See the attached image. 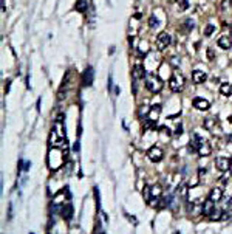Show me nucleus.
Segmentation results:
<instances>
[{
  "mask_svg": "<svg viewBox=\"0 0 232 234\" xmlns=\"http://www.w3.org/2000/svg\"><path fill=\"white\" fill-rule=\"evenodd\" d=\"M64 161H65V158H64V152L62 150H59L57 147L50 150V153H48V166L51 169H59L64 164Z\"/></svg>",
  "mask_w": 232,
  "mask_h": 234,
  "instance_id": "nucleus-1",
  "label": "nucleus"
},
{
  "mask_svg": "<svg viewBox=\"0 0 232 234\" xmlns=\"http://www.w3.org/2000/svg\"><path fill=\"white\" fill-rule=\"evenodd\" d=\"M162 79L159 76H155V74H147L145 76V87L149 92L152 93H159L162 90Z\"/></svg>",
  "mask_w": 232,
  "mask_h": 234,
  "instance_id": "nucleus-2",
  "label": "nucleus"
},
{
  "mask_svg": "<svg viewBox=\"0 0 232 234\" xmlns=\"http://www.w3.org/2000/svg\"><path fill=\"white\" fill-rule=\"evenodd\" d=\"M169 85H170V90L175 93H178L183 90L184 87V76L180 74V73H175L170 76V79H169Z\"/></svg>",
  "mask_w": 232,
  "mask_h": 234,
  "instance_id": "nucleus-3",
  "label": "nucleus"
},
{
  "mask_svg": "<svg viewBox=\"0 0 232 234\" xmlns=\"http://www.w3.org/2000/svg\"><path fill=\"white\" fill-rule=\"evenodd\" d=\"M170 42H172V37H170L169 33H166V31L159 33L158 37H156V42H155L156 44V50L158 51H164L170 45Z\"/></svg>",
  "mask_w": 232,
  "mask_h": 234,
  "instance_id": "nucleus-4",
  "label": "nucleus"
},
{
  "mask_svg": "<svg viewBox=\"0 0 232 234\" xmlns=\"http://www.w3.org/2000/svg\"><path fill=\"white\" fill-rule=\"evenodd\" d=\"M147 157L150 161H153V163H159L162 160V157H164V152H162L161 147L158 146H152L149 150H147Z\"/></svg>",
  "mask_w": 232,
  "mask_h": 234,
  "instance_id": "nucleus-5",
  "label": "nucleus"
},
{
  "mask_svg": "<svg viewBox=\"0 0 232 234\" xmlns=\"http://www.w3.org/2000/svg\"><path fill=\"white\" fill-rule=\"evenodd\" d=\"M215 166H217V169L220 172H227L229 169H230V158H227V157H218L215 160Z\"/></svg>",
  "mask_w": 232,
  "mask_h": 234,
  "instance_id": "nucleus-6",
  "label": "nucleus"
},
{
  "mask_svg": "<svg viewBox=\"0 0 232 234\" xmlns=\"http://www.w3.org/2000/svg\"><path fill=\"white\" fill-rule=\"evenodd\" d=\"M162 196V188L161 185H153L152 188H150V205H155Z\"/></svg>",
  "mask_w": 232,
  "mask_h": 234,
  "instance_id": "nucleus-7",
  "label": "nucleus"
},
{
  "mask_svg": "<svg viewBox=\"0 0 232 234\" xmlns=\"http://www.w3.org/2000/svg\"><path fill=\"white\" fill-rule=\"evenodd\" d=\"M132 76H133V79H142V77L147 76V71H145V65H141V64H136V65L133 67L132 70Z\"/></svg>",
  "mask_w": 232,
  "mask_h": 234,
  "instance_id": "nucleus-8",
  "label": "nucleus"
},
{
  "mask_svg": "<svg viewBox=\"0 0 232 234\" xmlns=\"http://www.w3.org/2000/svg\"><path fill=\"white\" fill-rule=\"evenodd\" d=\"M198 155L200 157H209V155L212 153V147H211V144L206 141V140H203L201 143H200V146H198Z\"/></svg>",
  "mask_w": 232,
  "mask_h": 234,
  "instance_id": "nucleus-9",
  "label": "nucleus"
},
{
  "mask_svg": "<svg viewBox=\"0 0 232 234\" xmlns=\"http://www.w3.org/2000/svg\"><path fill=\"white\" fill-rule=\"evenodd\" d=\"M215 202H212L211 199H207L206 202H204L203 205H201V213H203V216H206V217H209L212 213H214V209H215Z\"/></svg>",
  "mask_w": 232,
  "mask_h": 234,
  "instance_id": "nucleus-10",
  "label": "nucleus"
},
{
  "mask_svg": "<svg viewBox=\"0 0 232 234\" xmlns=\"http://www.w3.org/2000/svg\"><path fill=\"white\" fill-rule=\"evenodd\" d=\"M194 107L197 110H209L211 102L207 99H204V98H195L194 99Z\"/></svg>",
  "mask_w": 232,
  "mask_h": 234,
  "instance_id": "nucleus-11",
  "label": "nucleus"
},
{
  "mask_svg": "<svg viewBox=\"0 0 232 234\" xmlns=\"http://www.w3.org/2000/svg\"><path fill=\"white\" fill-rule=\"evenodd\" d=\"M93 79H94V71L91 67H87V70L84 71L82 74V81H84V85L85 87H90L93 84Z\"/></svg>",
  "mask_w": 232,
  "mask_h": 234,
  "instance_id": "nucleus-12",
  "label": "nucleus"
},
{
  "mask_svg": "<svg viewBox=\"0 0 232 234\" xmlns=\"http://www.w3.org/2000/svg\"><path fill=\"white\" fill-rule=\"evenodd\" d=\"M206 79H207V74L203 70H194L192 71V81L195 84H203V82H206Z\"/></svg>",
  "mask_w": 232,
  "mask_h": 234,
  "instance_id": "nucleus-13",
  "label": "nucleus"
},
{
  "mask_svg": "<svg viewBox=\"0 0 232 234\" xmlns=\"http://www.w3.org/2000/svg\"><path fill=\"white\" fill-rule=\"evenodd\" d=\"M159 113H161V106H158V104H156V106H152V107H150L149 115H147V120H150L152 123H155V124H156Z\"/></svg>",
  "mask_w": 232,
  "mask_h": 234,
  "instance_id": "nucleus-14",
  "label": "nucleus"
},
{
  "mask_svg": "<svg viewBox=\"0 0 232 234\" xmlns=\"http://www.w3.org/2000/svg\"><path fill=\"white\" fill-rule=\"evenodd\" d=\"M209 199L212 202H220L223 199V188H214L211 192H209Z\"/></svg>",
  "mask_w": 232,
  "mask_h": 234,
  "instance_id": "nucleus-15",
  "label": "nucleus"
},
{
  "mask_svg": "<svg viewBox=\"0 0 232 234\" xmlns=\"http://www.w3.org/2000/svg\"><path fill=\"white\" fill-rule=\"evenodd\" d=\"M203 140H204V138H201L198 133H192V137H190V150H192V152H197L200 143H201Z\"/></svg>",
  "mask_w": 232,
  "mask_h": 234,
  "instance_id": "nucleus-16",
  "label": "nucleus"
},
{
  "mask_svg": "<svg viewBox=\"0 0 232 234\" xmlns=\"http://www.w3.org/2000/svg\"><path fill=\"white\" fill-rule=\"evenodd\" d=\"M218 45H220V48H223V50H229L232 47V39L227 34H224V36H221L220 39H218Z\"/></svg>",
  "mask_w": 232,
  "mask_h": 234,
  "instance_id": "nucleus-17",
  "label": "nucleus"
},
{
  "mask_svg": "<svg viewBox=\"0 0 232 234\" xmlns=\"http://www.w3.org/2000/svg\"><path fill=\"white\" fill-rule=\"evenodd\" d=\"M170 76V67L167 64H161L159 65V77L161 79H166V77Z\"/></svg>",
  "mask_w": 232,
  "mask_h": 234,
  "instance_id": "nucleus-18",
  "label": "nucleus"
},
{
  "mask_svg": "<svg viewBox=\"0 0 232 234\" xmlns=\"http://www.w3.org/2000/svg\"><path fill=\"white\" fill-rule=\"evenodd\" d=\"M62 216H64V219H71V216H73V206L68 203V205H64L62 206Z\"/></svg>",
  "mask_w": 232,
  "mask_h": 234,
  "instance_id": "nucleus-19",
  "label": "nucleus"
},
{
  "mask_svg": "<svg viewBox=\"0 0 232 234\" xmlns=\"http://www.w3.org/2000/svg\"><path fill=\"white\" fill-rule=\"evenodd\" d=\"M149 50H150L149 44H147L145 41H141V42H139V45H138V53H139L141 56H147Z\"/></svg>",
  "mask_w": 232,
  "mask_h": 234,
  "instance_id": "nucleus-20",
  "label": "nucleus"
},
{
  "mask_svg": "<svg viewBox=\"0 0 232 234\" xmlns=\"http://www.w3.org/2000/svg\"><path fill=\"white\" fill-rule=\"evenodd\" d=\"M230 90H232L230 82H223V84L220 85V93L224 95V96H229V95H230Z\"/></svg>",
  "mask_w": 232,
  "mask_h": 234,
  "instance_id": "nucleus-21",
  "label": "nucleus"
},
{
  "mask_svg": "<svg viewBox=\"0 0 232 234\" xmlns=\"http://www.w3.org/2000/svg\"><path fill=\"white\" fill-rule=\"evenodd\" d=\"M203 126H204V129H206V130H214V127H215V120H214V118H206V120H204V123H203Z\"/></svg>",
  "mask_w": 232,
  "mask_h": 234,
  "instance_id": "nucleus-22",
  "label": "nucleus"
},
{
  "mask_svg": "<svg viewBox=\"0 0 232 234\" xmlns=\"http://www.w3.org/2000/svg\"><path fill=\"white\" fill-rule=\"evenodd\" d=\"M149 27L152 28V30H156V28L159 27V20H158V17L150 16V19H149Z\"/></svg>",
  "mask_w": 232,
  "mask_h": 234,
  "instance_id": "nucleus-23",
  "label": "nucleus"
},
{
  "mask_svg": "<svg viewBox=\"0 0 232 234\" xmlns=\"http://www.w3.org/2000/svg\"><path fill=\"white\" fill-rule=\"evenodd\" d=\"M176 6H178V11H186L189 8V2L187 0H176Z\"/></svg>",
  "mask_w": 232,
  "mask_h": 234,
  "instance_id": "nucleus-24",
  "label": "nucleus"
},
{
  "mask_svg": "<svg viewBox=\"0 0 232 234\" xmlns=\"http://www.w3.org/2000/svg\"><path fill=\"white\" fill-rule=\"evenodd\" d=\"M214 31H215V27H214L212 23H209V25L204 27V36H206V37H211L214 34Z\"/></svg>",
  "mask_w": 232,
  "mask_h": 234,
  "instance_id": "nucleus-25",
  "label": "nucleus"
},
{
  "mask_svg": "<svg viewBox=\"0 0 232 234\" xmlns=\"http://www.w3.org/2000/svg\"><path fill=\"white\" fill-rule=\"evenodd\" d=\"M76 8H77V11H80V12H85L88 6H87V2H85V0H77Z\"/></svg>",
  "mask_w": 232,
  "mask_h": 234,
  "instance_id": "nucleus-26",
  "label": "nucleus"
},
{
  "mask_svg": "<svg viewBox=\"0 0 232 234\" xmlns=\"http://www.w3.org/2000/svg\"><path fill=\"white\" fill-rule=\"evenodd\" d=\"M184 25H186V30H187V31L194 28V22H192V19H186Z\"/></svg>",
  "mask_w": 232,
  "mask_h": 234,
  "instance_id": "nucleus-27",
  "label": "nucleus"
},
{
  "mask_svg": "<svg viewBox=\"0 0 232 234\" xmlns=\"http://www.w3.org/2000/svg\"><path fill=\"white\" fill-rule=\"evenodd\" d=\"M149 112H150V109H149L147 106H142V107L139 109V116H144V115H149Z\"/></svg>",
  "mask_w": 232,
  "mask_h": 234,
  "instance_id": "nucleus-28",
  "label": "nucleus"
},
{
  "mask_svg": "<svg viewBox=\"0 0 232 234\" xmlns=\"http://www.w3.org/2000/svg\"><path fill=\"white\" fill-rule=\"evenodd\" d=\"M94 197H96V206L101 208V200H99V189L94 188Z\"/></svg>",
  "mask_w": 232,
  "mask_h": 234,
  "instance_id": "nucleus-29",
  "label": "nucleus"
},
{
  "mask_svg": "<svg viewBox=\"0 0 232 234\" xmlns=\"http://www.w3.org/2000/svg\"><path fill=\"white\" fill-rule=\"evenodd\" d=\"M230 5H232V0H223L221 9H227V8H230Z\"/></svg>",
  "mask_w": 232,
  "mask_h": 234,
  "instance_id": "nucleus-30",
  "label": "nucleus"
},
{
  "mask_svg": "<svg viewBox=\"0 0 232 234\" xmlns=\"http://www.w3.org/2000/svg\"><path fill=\"white\" fill-rule=\"evenodd\" d=\"M144 199L147 203L150 202V188H144Z\"/></svg>",
  "mask_w": 232,
  "mask_h": 234,
  "instance_id": "nucleus-31",
  "label": "nucleus"
},
{
  "mask_svg": "<svg viewBox=\"0 0 232 234\" xmlns=\"http://www.w3.org/2000/svg\"><path fill=\"white\" fill-rule=\"evenodd\" d=\"M214 58H215L214 50H212V48H207V59H209V61H214Z\"/></svg>",
  "mask_w": 232,
  "mask_h": 234,
  "instance_id": "nucleus-32",
  "label": "nucleus"
},
{
  "mask_svg": "<svg viewBox=\"0 0 232 234\" xmlns=\"http://www.w3.org/2000/svg\"><path fill=\"white\" fill-rule=\"evenodd\" d=\"M181 133H183V126L180 124V126H176V129H175L173 135H181Z\"/></svg>",
  "mask_w": 232,
  "mask_h": 234,
  "instance_id": "nucleus-33",
  "label": "nucleus"
},
{
  "mask_svg": "<svg viewBox=\"0 0 232 234\" xmlns=\"http://www.w3.org/2000/svg\"><path fill=\"white\" fill-rule=\"evenodd\" d=\"M30 167H31V163H30V161H26L25 166H23V171H30Z\"/></svg>",
  "mask_w": 232,
  "mask_h": 234,
  "instance_id": "nucleus-34",
  "label": "nucleus"
},
{
  "mask_svg": "<svg viewBox=\"0 0 232 234\" xmlns=\"http://www.w3.org/2000/svg\"><path fill=\"white\" fill-rule=\"evenodd\" d=\"M126 216L129 217V220H132V222H133L135 225H136V223H138V222H136V220H135V217H133V216H129V214H126Z\"/></svg>",
  "mask_w": 232,
  "mask_h": 234,
  "instance_id": "nucleus-35",
  "label": "nucleus"
},
{
  "mask_svg": "<svg viewBox=\"0 0 232 234\" xmlns=\"http://www.w3.org/2000/svg\"><path fill=\"white\" fill-rule=\"evenodd\" d=\"M198 174H200V177H203V174H206V169H203V167H200V171H198Z\"/></svg>",
  "mask_w": 232,
  "mask_h": 234,
  "instance_id": "nucleus-36",
  "label": "nucleus"
},
{
  "mask_svg": "<svg viewBox=\"0 0 232 234\" xmlns=\"http://www.w3.org/2000/svg\"><path fill=\"white\" fill-rule=\"evenodd\" d=\"M12 217V205H9V213H8V219Z\"/></svg>",
  "mask_w": 232,
  "mask_h": 234,
  "instance_id": "nucleus-37",
  "label": "nucleus"
},
{
  "mask_svg": "<svg viewBox=\"0 0 232 234\" xmlns=\"http://www.w3.org/2000/svg\"><path fill=\"white\" fill-rule=\"evenodd\" d=\"M227 180H229L227 175H223V177H221V181H223V183H227Z\"/></svg>",
  "mask_w": 232,
  "mask_h": 234,
  "instance_id": "nucleus-38",
  "label": "nucleus"
},
{
  "mask_svg": "<svg viewBox=\"0 0 232 234\" xmlns=\"http://www.w3.org/2000/svg\"><path fill=\"white\" fill-rule=\"evenodd\" d=\"M73 149H74L76 152L79 150V141H76V143H74V147H73Z\"/></svg>",
  "mask_w": 232,
  "mask_h": 234,
  "instance_id": "nucleus-39",
  "label": "nucleus"
},
{
  "mask_svg": "<svg viewBox=\"0 0 232 234\" xmlns=\"http://www.w3.org/2000/svg\"><path fill=\"white\" fill-rule=\"evenodd\" d=\"M172 62L175 64V65H178V64H180V61H178V59H176V58H175V59H172Z\"/></svg>",
  "mask_w": 232,
  "mask_h": 234,
  "instance_id": "nucleus-40",
  "label": "nucleus"
},
{
  "mask_svg": "<svg viewBox=\"0 0 232 234\" xmlns=\"http://www.w3.org/2000/svg\"><path fill=\"white\" fill-rule=\"evenodd\" d=\"M119 92H121L119 87H115V93H116V95H119Z\"/></svg>",
  "mask_w": 232,
  "mask_h": 234,
  "instance_id": "nucleus-41",
  "label": "nucleus"
},
{
  "mask_svg": "<svg viewBox=\"0 0 232 234\" xmlns=\"http://www.w3.org/2000/svg\"><path fill=\"white\" fill-rule=\"evenodd\" d=\"M229 171H230V174H232V157H230V169H229Z\"/></svg>",
  "mask_w": 232,
  "mask_h": 234,
  "instance_id": "nucleus-42",
  "label": "nucleus"
},
{
  "mask_svg": "<svg viewBox=\"0 0 232 234\" xmlns=\"http://www.w3.org/2000/svg\"><path fill=\"white\" fill-rule=\"evenodd\" d=\"M229 206L232 208V197H230V202H229Z\"/></svg>",
  "mask_w": 232,
  "mask_h": 234,
  "instance_id": "nucleus-43",
  "label": "nucleus"
},
{
  "mask_svg": "<svg viewBox=\"0 0 232 234\" xmlns=\"http://www.w3.org/2000/svg\"><path fill=\"white\" fill-rule=\"evenodd\" d=\"M229 121H230V123H232V116H230V118H229Z\"/></svg>",
  "mask_w": 232,
  "mask_h": 234,
  "instance_id": "nucleus-44",
  "label": "nucleus"
},
{
  "mask_svg": "<svg viewBox=\"0 0 232 234\" xmlns=\"http://www.w3.org/2000/svg\"><path fill=\"white\" fill-rule=\"evenodd\" d=\"M230 31H232V23H230Z\"/></svg>",
  "mask_w": 232,
  "mask_h": 234,
  "instance_id": "nucleus-45",
  "label": "nucleus"
}]
</instances>
